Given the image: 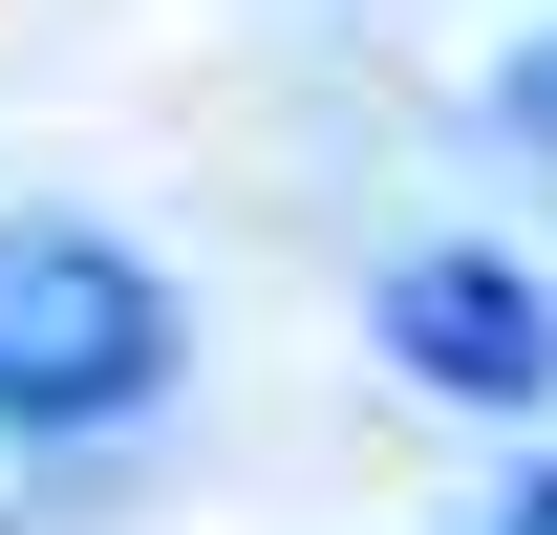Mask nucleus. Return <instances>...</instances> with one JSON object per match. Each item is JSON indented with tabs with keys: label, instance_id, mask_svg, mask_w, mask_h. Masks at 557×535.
<instances>
[{
	"label": "nucleus",
	"instance_id": "nucleus-4",
	"mask_svg": "<svg viewBox=\"0 0 557 535\" xmlns=\"http://www.w3.org/2000/svg\"><path fill=\"white\" fill-rule=\"evenodd\" d=\"M493 535H557V471H536V493H515V514H493Z\"/></svg>",
	"mask_w": 557,
	"mask_h": 535
},
{
	"label": "nucleus",
	"instance_id": "nucleus-1",
	"mask_svg": "<svg viewBox=\"0 0 557 535\" xmlns=\"http://www.w3.org/2000/svg\"><path fill=\"white\" fill-rule=\"evenodd\" d=\"M194 386V322L129 236L86 214H0V450H108Z\"/></svg>",
	"mask_w": 557,
	"mask_h": 535
},
{
	"label": "nucleus",
	"instance_id": "nucleus-2",
	"mask_svg": "<svg viewBox=\"0 0 557 535\" xmlns=\"http://www.w3.org/2000/svg\"><path fill=\"white\" fill-rule=\"evenodd\" d=\"M386 364H408L429 407L536 428V407H557V278H536V258H472V236H429V258H386Z\"/></svg>",
	"mask_w": 557,
	"mask_h": 535
},
{
	"label": "nucleus",
	"instance_id": "nucleus-3",
	"mask_svg": "<svg viewBox=\"0 0 557 535\" xmlns=\"http://www.w3.org/2000/svg\"><path fill=\"white\" fill-rule=\"evenodd\" d=\"M493 129H515V150H557V43H515V65H493Z\"/></svg>",
	"mask_w": 557,
	"mask_h": 535
}]
</instances>
